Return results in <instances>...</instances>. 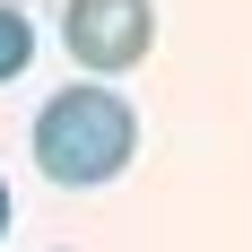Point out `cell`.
Wrapping results in <instances>:
<instances>
[{
	"instance_id": "cell-1",
	"label": "cell",
	"mask_w": 252,
	"mask_h": 252,
	"mask_svg": "<svg viewBox=\"0 0 252 252\" xmlns=\"http://www.w3.org/2000/svg\"><path fill=\"white\" fill-rule=\"evenodd\" d=\"M139 157V113H130L113 87H61V96L35 113V165H44L61 191H96Z\"/></svg>"
},
{
	"instance_id": "cell-2",
	"label": "cell",
	"mask_w": 252,
	"mask_h": 252,
	"mask_svg": "<svg viewBox=\"0 0 252 252\" xmlns=\"http://www.w3.org/2000/svg\"><path fill=\"white\" fill-rule=\"evenodd\" d=\"M61 35H70L78 70L122 78V70H139V61L157 52V0H70Z\"/></svg>"
},
{
	"instance_id": "cell-3",
	"label": "cell",
	"mask_w": 252,
	"mask_h": 252,
	"mask_svg": "<svg viewBox=\"0 0 252 252\" xmlns=\"http://www.w3.org/2000/svg\"><path fill=\"white\" fill-rule=\"evenodd\" d=\"M26 61H35V26H26V9H18V0H0V87H9Z\"/></svg>"
},
{
	"instance_id": "cell-4",
	"label": "cell",
	"mask_w": 252,
	"mask_h": 252,
	"mask_svg": "<svg viewBox=\"0 0 252 252\" xmlns=\"http://www.w3.org/2000/svg\"><path fill=\"white\" fill-rule=\"evenodd\" d=\"M0 235H9V183H0Z\"/></svg>"
}]
</instances>
